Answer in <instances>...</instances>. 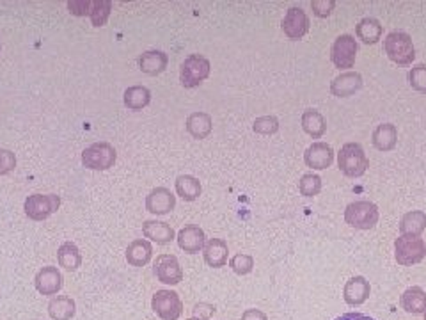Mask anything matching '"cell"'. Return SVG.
Instances as JSON below:
<instances>
[{
	"label": "cell",
	"mask_w": 426,
	"mask_h": 320,
	"mask_svg": "<svg viewBox=\"0 0 426 320\" xmlns=\"http://www.w3.org/2000/svg\"><path fill=\"white\" fill-rule=\"evenodd\" d=\"M338 168L348 178H359L369 168L364 148L359 142H346L338 153Z\"/></svg>",
	"instance_id": "cell-1"
},
{
	"label": "cell",
	"mask_w": 426,
	"mask_h": 320,
	"mask_svg": "<svg viewBox=\"0 0 426 320\" xmlns=\"http://www.w3.org/2000/svg\"><path fill=\"white\" fill-rule=\"evenodd\" d=\"M384 50L387 58L399 66H408L415 59V48L407 32L392 31L385 36Z\"/></svg>",
	"instance_id": "cell-2"
},
{
	"label": "cell",
	"mask_w": 426,
	"mask_h": 320,
	"mask_svg": "<svg viewBox=\"0 0 426 320\" xmlns=\"http://www.w3.org/2000/svg\"><path fill=\"white\" fill-rule=\"evenodd\" d=\"M394 258L398 265L411 267L426 258V242L421 236L399 235L394 240Z\"/></svg>",
	"instance_id": "cell-3"
},
{
	"label": "cell",
	"mask_w": 426,
	"mask_h": 320,
	"mask_svg": "<svg viewBox=\"0 0 426 320\" xmlns=\"http://www.w3.org/2000/svg\"><path fill=\"white\" fill-rule=\"evenodd\" d=\"M380 212L378 206L371 201H354L345 208V221L346 225L355 229H371L378 222Z\"/></svg>",
	"instance_id": "cell-4"
},
{
	"label": "cell",
	"mask_w": 426,
	"mask_h": 320,
	"mask_svg": "<svg viewBox=\"0 0 426 320\" xmlns=\"http://www.w3.org/2000/svg\"><path fill=\"white\" fill-rule=\"evenodd\" d=\"M212 65L201 53H192L179 66V80L185 88H198L209 76Z\"/></svg>",
	"instance_id": "cell-5"
},
{
	"label": "cell",
	"mask_w": 426,
	"mask_h": 320,
	"mask_svg": "<svg viewBox=\"0 0 426 320\" xmlns=\"http://www.w3.org/2000/svg\"><path fill=\"white\" fill-rule=\"evenodd\" d=\"M118 153L111 142H95L82 152V164L95 171H106L116 164Z\"/></svg>",
	"instance_id": "cell-6"
},
{
	"label": "cell",
	"mask_w": 426,
	"mask_h": 320,
	"mask_svg": "<svg viewBox=\"0 0 426 320\" xmlns=\"http://www.w3.org/2000/svg\"><path fill=\"white\" fill-rule=\"evenodd\" d=\"M59 206H61V196L57 194H32L23 203L27 218L32 221H45L53 212H57Z\"/></svg>",
	"instance_id": "cell-7"
},
{
	"label": "cell",
	"mask_w": 426,
	"mask_h": 320,
	"mask_svg": "<svg viewBox=\"0 0 426 320\" xmlns=\"http://www.w3.org/2000/svg\"><path fill=\"white\" fill-rule=\"evenodd\" d=\"M151 308L162 320H178L183 313V302L174 290H158L151 299Z\"/></svg>",
	"instance_id": "cell-8"
},
{
	"label": "cell",
	"mask_w": 426,
	"mask_h": 320,
	"mask_svg": "<svg viewBox=\"0 0 426 320\" xmlns=\"http://www.w3.org/2000/svg\"><path fill=\"white\" fill-rule=\"evenodd\" d=\"M355 58H357V41L354 36H338L331 48L332 65L338 69H348L355 65Z\"/></svg>",
	"instance_id": "cell-9"
},
{
	"label": "cell",
	"mask_w": 426,
	"mask_h": 320,
	"mask_svg": "<svg viewBox=\"0 0 426 320\" xmlns=\"http://www.w3.org/2000/svg\"><path fill=\"white\" fill-rule=\"evenodd\" d=\"M153 272H155L156 279L164 285H178L183 279V269L178 258L174 255H167V253L156 256Z\"/></svg>",
	"instance_id": "cell-10"
},
{
	"label": "cell",
	"mask_w": 426,
	"mask_h": 320,
	"mask_svg": "<svg viewBox=\"0 0 426 320\" xmlns=\"http://www.w3.org/2000/svg\"><path fill=\"white\" fill-rule=\"evenodd\" d=\"M282 32L289 39H302L309 32V16L302 8H289L282 18Z\"/></svg>",
	"instance_id": "cell-11"
},
{
	"label": "cell",
	"mask_w": 426,
	"mask_h": 320,
	"mask_svg": "<svg viewBox=\"0 0 426 320\" xmlns=\"http://www.w3.org/2000/svg\"><path fill=\"white\" fill-rule=\"evenodd\" d=\"M304 162L308 168L320 169V171L331 168L332 162H334V149H332V146L327 145V142H312L304 152Z\"/></svg>",
	"instance_id": "cell-12"
},
{
	"label": "cell",
	"mask_w": 426,
	"mask_h": 320,
	"mask_svg": "<svg viewBox=\"0 0 426 320\" xmlns=\"http://www.w3.org/2000/svg\"><path fill=\"white\" fill-rule=\"evenodd\" d=\"M176 206V196L169 191L167 187H156L146 196V210L155 215H165L172 212Z\"/></svg>",
	"instance_id": "cell-13"
},
{
	"label": "cell",
	"mask_w": 426,
	"mask_h": 320,
	"mask_svg": "<svg viewBox=\"0 0 426 320\" xmlns=\"http://www.w3.org/2000/svg\"><path fill=\"white\" fill-rule=\"evenodd\" d=\"M34 286L41 295H55L62 288V274L59 272L57 267H43L36 274Z\"/></svg>",
	"instance_id": "cell-14"
},
{
	"label": "cell",
	"mask_w": 426,
	"mask_h": 320,
	"mask_svg": "<svg viewBox=\"0 0 426 320\" xmlns=\"http://www.w3.org/2000/svg\"><path fill=\"white\" fill-rule=\"evenodd\" d=\"M176 240H178V246L183 251L188 253V255H195V253L202 251V248H205L206 235L199 226L188 225L179 229Z\"/></svg>",
	"instance_id": "cell-15"
},
{
	"label": "cell",
	"mask_w": 426,
	"mask_h": 320,
	"mask_svg": "<svg viewBox=\"0 0 426 320\" xmlns=\"http://www.w3.org/2000/svg\"><path fill=\"white\" fill-rule=\"evenodd\" d=\"M371 286L364 276H354L346 281L345 288H343V298H345L346 305L350 306H361L368 301Z\"/></svg>",
	"instance_id": "cell-16"
},
{
	"label": "cell",
	"mask_w": 426,
	"mask_h": 320,
	"mask_svg": "<svg viewBox=\"0 0 426 320\" xmlns=\"http://www.w3.org/2000/svg\"><path fill=\"white\" fill-rule=\"evenodd\" d=\"M362 88V75L359 72H343L331 82V93L338 98L352 96Z\"/></svg>",
	"instance_id": "cell-17"
},
{
	"label": "cell",
	"mask_w": 426,
	"mask_h": 320,
	"mask_svg": "<svg viewBox=\"0 0 426 320\" xmlns=\"http://www.w3.org/2000/svg\"><path fill=\"white\" fill-rule=\"evenodd\" d=\"M228 242L224 239H208L205 248H202V256H205L206 265L213 269H221L228 263Z\"/></svg>",
	"instance_id": "cell-18"
},
{
	"label": "cell",
	"mask_w": 426,
	"mask_h": 320,
	"mask_svg": "<svg viewBox=\"0 0 426 320\" xmlns=\"http://www.w3.org/2000/svg\"><path fill=\"white\" fill-rule=\"evenodd\" d=\"M126 262L132 267H144L151 262L153 258V246L146 239H135L130 242L125 253Z\"/></svg>",
	"instance_id": "cell-19"
},
{
	"label": "cell",
	"mask_w": 426,
	"mask_h": 320,
	"mask_svg": "<svg viewBox=\"0 0 426 320\" xmlns=\"http://www.w3.org/2000/svg\"><path fill=\"white\" fill-rule=\"evenodd\" d=\"M169 62V55L162 50H148L139 58V68L146 75H160L162 72H165Z\"/></svg>",
	"instance_id": "cell-20"
},
{
	"label": "cell",
	"mask_w": 426,
	"mask_h": 320,
	"mask_svg": "<svg viewBox=\"0 0 426 320\" xmlns=\"http://www.w3.org/2000/svg\"><path fill=\"white\" fill-rule=\"evenodd\" d=\"M142 235L146 236V240H151V242L162 246L169 244L171 240L176 239L174 229L164 221H144L142 222Z\"/></svg>",
	"instance_id": "cell-21"
},
{
	"label": "cell",
	"mask_w": 426,
	"mask_h": 320,
	"mask_svg": "<svg viewBox=\"0 0 426 320\" xmlns=\"http://www.w3.org/2000/svg\"><path fill=\"white\" fill-rule=\"evenodd\" d=\"M371 142L378 152H391L398 142V128L392 123H382L373 130Z\"/></svg>",
	"instance_id": "cell-22"
},
{
	"label": "cell",
	"mask_w": 426,
	"mask_h": 320,
	"mask_svg": "<svg viewBox=\"0 0 426 320\" xmlns=\"http://www.w3.org/2000/svg\"><path fill=\"white\" fill-rule=\"evenodd\" d=\"M399 305L407 313L412 315H421L426 312V292L421 286H408L401 298H399Z\"/></svg>",
	"instance_id": "cell-23"
},
{
	"label": "cell",
	"mask_w": 426,
	"mask_h": 320,
	"mask_svg": "<svg viewBox=\"0 0 426 320\" xmlns=\"http://www.w3.org/2000/svg\"><path fill=\"white\" fill-rule=\"evenodd\" d=\"M186 132L194 139H206L213 130V119L208 112H192L185 121Z\"/></svg>",
	"instance_id": "cell-24"
},
{
	"label": "cell",
	"mask_w": 426,
	"mask_h": 320,
	"mask_svg": "<svg viewBox=\"0 0 426 320\" xmlns=\"http://www.w3.org/2000/svg\"><path fill=\"white\" fill-rule=\"evenodd\" d=\"M382 32H384V27L380 25V22H378L377 18H371V16L362 18L361 22L355 25V34H357V38L361 39L364 45H375V43L380 41Z\"/></svg>",
	"instance_id": "cell-25"
},
{
	"label": "cell",
	"mask_w": 426,
	"mask_h": 320,
	"mask_svg": "<svg viewBox=\"0 0 426 320\" xmlns=\"http://www.w3.org/2000/svg\"><path fill=\"white\" fill-rule=\"evenodd\" d=\"M426 229V212L422 210H412L407 212L399 221V233L401 235L421 236V233Z\"/></svg>",
	"instance_id": "cell-26"
},
{
	"label": "cell",
	"mask_w": 426,
	"mask_h": 320,
	"mask_svg": "<svg viewBox=\"0 0 426 320\" xmlns=\"http://www.w3.org/2000/svg\"><path fill=\"white\" fill-rule=\"evenodd\" d=\"M301 123L304 132L308 133V135H311L312 139H320L327 132V121H325L324 114L316 111V109H308V111H304Z\"/></svg>",
	"instance_id": "cell-27"
},
{
	"label": "cell",
	"mask_w": 426,
	"mask_h": 320,
	"mask_svg": "<svg viewBox=\"0 0 426 320\" xmlns=\"http://www.w3.org/2000/svg\"><path fill=\"white\" fill-rule=\"evenodd\" d=\"M123 102L130 111H142L151 102V91L146 86H130L123 95Z\"/></svg>",
	"instance_id": "cell-28"
},
{
	"label": "cell",
	"mask_w": 426,
	"mask_h": 320,
	"mask_svg": "<svg viewBox=\"0 0 426 320\" xmlns=\"http://www.w3.org/2000/svg\"><path fill=\"white\" fill-rule=\"evenodd\" d=\"M76 305L68 295H57L48 302V315L52 320H69L75 316Z\"/></svg>",
	"instance_id": "cell-29"
},
{
	"label": "cell",
	"mask_w": 426,
	"mask_h": 320,
	"mask_svg": "<svg viewBox=\"0 0 426 320\" xmlns=\"http://www.w3.org/2000/svg\"><path fill=\"white\" fill-rule=\"evenodd\" d=\"M202 187L195 176L192 175H179L176 178V194L183 198L185 201H195L201 196Z\"/></svg>",
	"instance_id": "cell-30"
},
{
	"label": "cell",
	"mask_w": 426,
	"mask_h": 320,
	"mask_svg": "<svg viewBox=\"0 0 426 320\" xmlns=\"http://www.w3.org/2000/svg\"><path fill=\"white\" fill-rule=\"evenodd\" d=\"M57 262L64 271L75 272L76 269L82 265V255H80V249L76 248L73 242H64V244L57 249Z\"/></svg>",
	"instance_id": "cell-31"
},
{
	"label": "cell",
	"mask_w": 426,
	"mask_h": 320,
	"mask_svg": "<svg viewBox=\"0 0 426 320\" xmlns=\"http://www.w3.org/2000/svg\"><path fill=\"white\" fill-rule=\"evenodd\" d=\"M322 191V178L312 173H305L301 180H298V192L305 198H315Z\"/></svg>",
	"instance_id": "cell-32"
},
{
	"label": "cell",
	"mask_w": 426,
	"mask_h": 320,
	"mask_svg": "<svg viewBox=\"0 0 426 320\" xmlns=\"http://www.w3.org/2000/svg\"><path fill=\"white\" fill-rule=\"evenodd\" d=\"M112 11V2L111 0H96L92 2V8L89 16H91V22L95 27H103L111 16Z\"/></svg>",
	"instance_id": "cell-33"
},
{
	"label": "cell",
	"mask_w": 426,
	"mask_h": 320,
	"mask_svg": "<svg viewBox=\"0 0 426 320\" xmlns=\"http://www.w3.org/2000/svg\"><path fill=\"white\" fill-rule=\"evenodd\" d=\"M229 267H231L235 274L245 276L254 269V258L251 255H245V253H238V255L229 260Z\"/></svg>",
	"instance_id": "cell-34"
},
{
	"label": "cell",
	"mask_w": 426,
	"mask_h": 320,
	"mask_svg": "<svg viewBox=\"0 0 426 320\" xmlns=\"http://www.w3.org/2000/svg\"><path fill=\"white\" fill-rule=\"evenodd\" d=\"M408 84L414 91L426 95V65H415L408 72Z\"/></svg>",
	"instance_id": "cell-35"
},
{
	"label": "cell",
	"mask_w": 426,
	"mask_h": 320,
	"mask_svg": "<svg viewBox=\"0 0 426 320\" xmlns=\"http://www.w3.org/2000/svg\"><path fill=\"white\" fill-rule=\"evenodd\" d=\"M252 130L261 135H272L279 130V119L275 116H261L252 123Z\"/></svg>",
	"instance_id": "cell-36"
},
{
	"label": "cell",
	"mask_w": 426,
	"mask_h": 320,
	"mask_svg": "<svg viewBox=\"0 0 426 320\" xmlns=\"http://www.w3.org/2000/svg\"><path fill=\"white\" fill-rule=\"evenodd\" d=\"M311 8L318 18H327L334 11L336 2L334 0H315V2H311Z\"/></svg>",
	"instance_id": "cell-37"
},
{
	"label": "cell",
	"mask_w": 426,
	"mask_h": 320,
	"mask_svg": "<svg viewBox=\"0 0 426 320\" xmlns=\"http://www.w3.org/2000/svg\"><path fill=\"white\" fill-rule=\"evenodd\" d=\"M16 168V155L11 149H0V176L8 175Z\"/></svg>",
	"instance_id": "cell-38"
},
{
	"label": "cell",
	"mask_w": 426,
	"mask_h": 320,
	"mask_svg": "<svg viewBox=\"0 0 426 320\" xmlns=\"http://www.w3.org/2000/svg\"><path fill=\"white\" fill-rule=\"evenodd\" d=\"M192 313H194V319L209 320L213 313H215V306L208 305V302H198V305L192 308Z\"/></svg>",
	"instance_id": "cell-39"
},
{
	"label": "cell",
	"mask_w": 426,
	"mask_h": 320,
	"mask_svg": "<svg viewBox=\"0 0 426 320\" xmlns=\"http://www.w3.org/2000/svg\"><path fill=\"white\" fill-rule=\"evenodd\" d=\"M91 8H92V2H89V0H80V2H69L68 4V9L71 15H76V16H85L91 13Z\"/></svg>",
	"instance_id": "cell-40"
},
{
	"label": "cell",
	"mask_w": 426,
	"mask_h": 320,
	"mask_svg": "<svg viewBox=\"0 0 426 320\" xmlns=\"http://www.w3.org/2000/svg\"><path fill=\"white\" fill-rule=\"evenodd\" d=\"M240 320H268V316H266V313L261 312V309L249 308L242 313V319Z\"/></svg>",
	"instance_id": "cell-41"
},
{
	"label": "cell",
	"mask_w": 426,
	"mask_h": 320,
	"mask_svg": "<svg viewBox=\"0 0 426 320\" xmlns=\"http://www.w3.org/2000/svg\"><path fill=\"white\" fill-rule=\"evenodd\" d=\"M334 320H375L368 315H362V313H345V315L338 316Z\"/></svg>",
	"instance_id": "cell-42"
},
{
	"label": "cell",
	"mask_w": 426,
	"mask_h": 320,
	"mask_svg": "<svg viewBox=\"0 0 426 320\" xmlns=\"http://www.w3.org/2000/svg\"><path fill=\"white\" fill-rule=\"evenodd\" d=\"M186 320H198V319H194V316H192V319H186Z\"/></svg>",
	"instance_id": "cell-43"
},
{
	"label": "cell",
	"mask_w": 426,
	"mask_h": 320,
	"mask_svg": "<svg viewBox=\"0 0 426 320\" xmlns=\"http://www.w3.org/2000/svg\"><path fill=\"white\" fill-rule=\"evenodd\" d=\"M422 315H425V320H426V312H425V313H422Z\"/></svg>",
	"instance_id": "cell-44"
},
{
	"label": "cell",
	"mask_w": 426,
	"mask_h": 320,
	"mask_svg": "<svg viewBox=\"0 0 426 320\" xmlns=\"http://www.w3.org/2000/svg\"><path fill=\"white\" fill-rule=\"evenodd\" d=\"M0 50H2V45H0Z\"/></svg>",
	"instance_id": "cell-45"
}]
</instances>
